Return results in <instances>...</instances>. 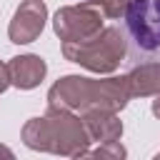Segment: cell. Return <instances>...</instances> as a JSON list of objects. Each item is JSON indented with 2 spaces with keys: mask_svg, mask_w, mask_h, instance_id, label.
<instances>
[{
  "mask_svg": "<svg viewBox=\"0 0 160 160\" xmlns=\"http://www.w3.org/2000/svg\"><path fill=\"white\" fill-rule=\"evenodd\" d=\"M128 65L160 62V0H130L125 10Z\"/></svg>",
  "mask_w": 160,
  "mask_h": 160,
  "instance_id": "cell-1",
  "label": "cell"
}]
</instances>
